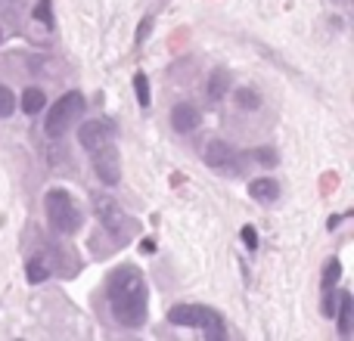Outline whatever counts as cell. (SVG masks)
<instances>
[{
    "label": "cell",
    "mask_w": 354,
    "mask_h": 341,
    "mask_svg": "<svg viewBox=\"0 0 354 341\" xmlns=\"http://www.w3.org/2000/svg\"><path fill=\"white\" fill-rule=\"evenodd\" d=\"M140 251H143V255H153V251H156V239H143Z\"/></svg>",
    "instance_id": "cell-23"
},
{
    "label": "cell",
    "mask_w": 354,
    "mask_h": 341,
    "mask_svg": "<svg viewBox=\"0 0 354 341\" xmlns=\"http://www.w3.org/2000/svg\"><path fill=\"white\" fill-rule=\"evenodd\" d=\"M202 121V112L196 109L193 103H177L171 109V128L177 134H193Z\"/></svg>",
    "instance_id": "cell-10"
},
{
    "label": "cell",
    "mask_w": 354,
    "mask_h": 341,
    "mask_svg": "<svg viewBox=\"0 0 354 341\" xmlns=\"http://www.w3.org/2000/svg\"><path fill=\"white\" fill-rule=\"evenodd\" d=\"M16 112V97L6 84H0V118H10Z\"/></svg>",
    "instance_id": "cell-20"
},
{
    "label": "cell",
    "mask_w": 354,
    "mask_h": 341,
    "mask_svg": "<svg viewBox=\"0 0 354 341\" xmlns=\"http://www.w3.org/2000/svg\"><path fill=\"white\" fill-rule=\"evenodd\" d=\"M339 280H342V261H339V257H330V261L324 264V282H320L324 292L326 289H336Z\"/></svg>",
    "instance_id": "cell-17"
},
{
    "label": "cell",
    "mask_w": 354,
    "mask_h": 341,
    "mask_svg": "<svg viewBox=\"0 0 354 341\" xmlns=\"http://www.w3.org/2000/svg\"><path fill=\"white\" fill-rule=\"evenodd\" d=\"M339 326V338H351V326H354V295L348 289H339L336 298V313H333Z\"/></svg>",
    "instance_id": "cell-9"
},
{
    "label": "cell",
    "mask_w": 354,
    "mask_h": 341,
    "mask_svg": "<svg viewBox=\"0 0 354 341\" xmlns=\"http://www.w3.org/2000/svg\"><path fill=\"white\" fill-rule=\"evenodd\" d=\"M87 103H84V93L81 90H68L50 106L47 112V121H44V134L47 137H62L81 115H84Z\"/></svg>",
    "instance_id": "cell-5"
},
{
    "label": "cell",
    "mask_w": 354,
    "mask_h": 341,
    "mask_svg": "<svg viewBox=\"0 0 354 341\" xmlns=\"http://www.w3.org/2000/svg\"><path fill=\"white\" fill-rule=\"evenodd\" d=\"M106 298H109V311L118 326L124 329H140L149 317V292L147 280H143L140 267L134 264H122L106 276Z\"/></svg>",
    "instance_id": "cell-1"
},
{
    "label": "cell",
    "mask_w": 354,
    "mask_h": 341,
    "mask_svg": "<svg viewBox=\"0 0 354 341\" xmlns=\"http://www.w3.org/2000/svg\"><path fill=\"white\" fill-rule=\"evenodd\" d=\"M249 159H252V162H258V165H264V168H274L277 162H280V155H277V149L261 146V149H252Z\"/></svg>",
    "instance_id": "cell-19"
},
{
    "label": "cell",
    "mask_w": 354,
    "mask_h": 341,
    "mask_svg": "<svg viewBox=\"0 0 354 341\" xmlns=\"http://www.w3.org/2000/svg\"><path fill=\"white\" fill-rule=\"evenodd\" d=\"M91 162L103 186H118L122 183V155H118L115 143H103L100 149H93Z\"/></svg>",
    "instance_id": "cell-6"
},
{
    "label": "cell",
    "mask_w": 354,
    "mask_h": 341,
    "mask_svg": "<svg viewBox=\"0 0 354 341\" xmlns=\"http://www.w3.org/2000/svg\"><path fill=\"white\" fill-rule=\"evenodd\" d=\"M50 273H53V267H50V261L44 255H31L28 264H25V276H28L31 286H41V282H47Z\"/></svg>",
    "instance_id": "cell-13"
},
{
    "label": "cell",
    "mask_w": 354,
    "mask_h": 341,
    "mask_svg": "<svg viewBox=\"0 0 354 341\" xmlns=\"http://www.w3.org/2000/svg\"><path fill=\"white\" fill-rule=\"evenodd\" d=\"M10 6H12V3H10V0H0V12H3V16H6V12H12V10H10Z\"/></svg>",
    "instance_id": "cell-25"
},
{
    "label": "cell",
    "mask_w": 354,
    "mask_h": 341,
    "mask_svg": "<svg viewBox=\"0 0 354 341\" xmlns=\"http://www.w3.org/2000/svg\"><path fill=\"white\" fill-rule=\"evenodd\" d=\"M134 93H137V106L147 112L149 103H153V97H149V78L143 72H134Z\"/></svg>",
    "instance_id": "cell-18"
},
{
    "label": "cell",
    "mask_w": 354,
    "mask_h": 341,
    "mask_svg": "<svg viewBox=\"0 0 354 341\" xmlns=\"http://www.w3.org/2000/svg\"><path fill=\"white\" fill-rule=\"evenodd\" d=\"M249 195L255 202H261V205H274L280 199V183L274 177H258V180L249 183Z\"/></svg>",
    "instance_id": "cell-12"
},
{
    "label": "cell",
    "mask_w": 354,
    "mask_h": 341,
    "mask_svg": "<svg viewBox=\"0 0 354 341\" xmlns=\"http://www.w3.org/2000/svg\"><path fill=\"white\" fill-rule=\"evenodd\" d=\"M339 224H342V214H333V217L326 220V230H336Z\"/></svg>",
    "instance_id": "cell-24"
},
{
    "label": "cell",
    "mask_w": 354,
    "mask_h": 341,
    "mask_svg": "<svg viewBox=\"0 0 354 341\" xmlns=\"http://www.w3.org/2000/svg\"><path fill=\"white\" fill-rule=\"evenodd\" d=\"M239 236H243V245H245V251H252V255H255L258 251V242H261V239H258V230L252 224H245L243 230H239Z\"/></svg>",
    "instance_id": "cell-21"
},
{
    "label": "cell",
    "mask_w": 354,
    "mask_h": 341,
    "mask_svg": "<svg viewBox=\"0 0 354 341\" xmlns=\"http://www.w3.org/2000/svg\"><path fill=\"white\" fill-rule=\"evenodd\" d=\"M22 112L25 115H37V112L47 106V93L41 90V87H25V93H22Z\"/></svg>",
    "instance_id": "cell-14"
},
{
    "label": "cell",
    "mask_w": 354,
    "mask_h": 341,
    "mask_svg": "<svg viewBox=\"0 0 354 341\" xmlns=\"http://www.w3.org/2000/svg\"><path fill=\"white\" fill-rule=\"evenodd\" d=\"M233 146L227 140H208L202 149V162L214 170H239V165H233Z\"/></svg>",
    "instance_id": "cell-8"
},
{
    "label": "cell",
    "mask_w": 354,
    "mask_h": 341,
    "mask_svg": "<svg viewBox=\"0 0 354 341\" xmlns=\"http://www.w3.org/2000/svg\"><path fill=\"white\" fill-rule=\"evenodd\" d=\"M227 93H230V72L224 66H218L205 81V99L208 103H221Z\"/></svg>",
    "instance_id": "cell-11"
},
{
    "label": "cell",
    "mask_w": 354,
    "mask_h": 341,
    "mask_svg": "<svg viewBox=\"0 0 354 341\" xmlns=\"http://www.w3.org/2000/svg\"><path fill=\"white\" fill-rule=\"evenodd\" d=\"M0 43H3V28H0Z\"/></svg>",
    "instance_id": "cell-26"
},
{
    "label": "cell",
    "mask_w": 354,
    "mask_h": 341,
    "mask_svg": "<svg viewBox=\"0 0 354 341\" xmlns=\"http://www.w3.org/2000/svg\"><path fill=\"white\" fill-rule=\"evenodd\" d=\"M91 202H93V211H97V217H100V226L112 236V242L128 245L131 236H134V220H128V214L122 211V205H118L112 195H103V193H93Z\"/></svg>",
    "instance_id": "cell-4"
},
{
    "label": "cell",
    "mask_w": 354,
    "mask_h": 341,
    "mask_svg": "<svg viewBox=\"0 0 354 341\" xmlns=\"http://www.w3.org/2000/svg\"><path fill=\"white\" fill-rule=\"evenodd\" d=\"M165 320L171 326H180V329H196L202 332L208 341H221L227 338V323L214 307H205V304H174L168 307Z\"/></svg>",
    "instance_id": "cell-2"
},
{
    "label": "cell",
    "mask_w": 354,
    "mask_h": 341,
    "mask_svg": "<svg viewBox=\"0 0 354 341\" xmlns=\"http://www.w3.org/2000/svg\"><path fill=\"white\" fill-rule=\"evenodd\" d=\"M31 19L35 22H41L47 31L56 28V16H53V0H37L35 6H31Z\"/></svg>",
    "instance_id": "cell-16"
},
{
    "label": "cell",
    "mask_w": 354,
    "mask_h": 341,
    "mask_svg": "<svg viewBox=\"0 0 354 341\" xmlns=\"http://www.w3.org/2000/svg\"><path fill=\"white\" fill-rule=\"evenodd\" d=\"M153 22H156V16H153V12L140 19V25H137V47H140V43L149 37V31H153Z\"/></svg>",
    "instance_id": "cell-22"
},
{
    "label": "cell",
    "mask_w": 354,
    "mask_h": 341,
    "mask_svg": "<svg viewBox=\"0 0 354 341\" xmlns=\"http://www.w3.org/2000/svg\"><path fill=\"white\" fill-rule=\"evenodd\" d=\"M44 211H47V224L56 236H75V233L81 230V224H84V214L75 205L72 193L62 186L47 189V195H44Z\"/></svg>",
    "instance_id": "cell-3"
},
{
    "label": "cell",
    "mask_w": 354,
    "mask_h": 341,
    "mask_svg": "<svg viewBox=\"0 0 354 341\" xmlns=\"http://www.w3.org/2000/svg\"><path fill=\"white\" fill-rule=\"evenodd\" d=\"M112 140H115V130L106 121H84L78 130V143L84 153H93V149H100L103 143H112Z\"/></svg>",
    "instance_id": "cell-7"
},
{
    "label": "cell",
    "mask_w": 354,
    "mask_h": 341,
    "mask_svg": "<svg viewBox=\"0 0 354 341\" xmlns=\"http://www.w3.org/2000/svg\"><path fill=\"white\" fill-rule=\"evenodd\" d=\"M233 103L243 112H255L258 106H261V93H258L255 87H239V90H233Z\"/></svg>",
    "instance_id": "cell-15"
}]
</instances>
